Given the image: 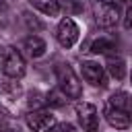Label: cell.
Here are the masks:
<instances>
[{
    "label": "cell",
    "instance_id": "cell-8",
    "mask_svg": "<svg viewBox=\"0 0 132 132\" xmlns=\"http://www.w3.org/2000/svg\"><path fill=\"white\" fill-rule=\"evenodd\" d=\"M105 120L109 122V126H113L118 130H126L130 126V122H132L128 111H124V109H120V107H116L111 103L105 107Z\"/></svg>",
    "mask_w": 132,
    "mask_h": 132
},
{
    "label": "cell",
    "instance_id": "cell-6",
    "mask_svg": "<svg viewBox=\"0 0 132 132\" xmlns=\"http://www.w3.org/2000/svg\"><path fill=\"white\" fill-rule=\"evenodd\" d=\"M27 124L33 132H50L54 126H56V116L52 111H31L27 116Z\"/></svg>",
    "mask_w": 132,
    "mask_h": 132
},
{
    "label": "cell",
    "instance_id": "cell-7",
    "mask_svg": "<svg viewBox=\"0 0 132 132\" xmlns=\"http://www.w3.org/2000/svg\"><path fill=\"white\" fill-rule=\"evenodd\" d=\"M80 70H82V76H85L87 82H91L95 87H105V70H103L101 64H97V62H82Z\"/></svg>",
    "mask_w": 132,
    "mask_h": 132
},
{
    "label": "cell",
    "instance_id": "cell-16",
    "mask_svg": "<svg viewBox=\"0 0 132 132\" xmlns=\"http://www.w3.org/2000/svg\"><path fill=\"white\" fill-rule=\"evenodd\" d=\"M124 27H126V29H132V8H128V12H126V21H124Z\"/></svg>",
    "mask_w": 132,
    "mask_h": 132
},
{
    "label": "cell",
    "instance_id": "cell-9",
    "mask_svg": "<svg viewBox=\"0 0 132 132\" xmlns=\"http://www.w3.org/2000/svg\"><path fill=\"white\" fill-rule=\"evenodd\" d=\"M25 50L29 52V56L31 58H39V56H43L45 54V41L41 39V37H37V35H33V37H27L25 39Z\"/></svg>",
    "mask_w": 132,
    "mask_h": 132
},
{
    "label": "cell",
    "instance_id": "cell-17",
    "mask_svg": "<svg viewBox=\"0 0 132 132\" xmlns=\"http://www.w3.org/2000/svg\"><path fill=\"white\" fill-rule=\"evenodd\" d=\"M122 2H124L126 6H130V8H132V0H122Z\"/></svg>",
    "mask_w": 132,
    "mask_h": 132
},
{
    "label": "cell",
    "instance_id": "cell-12",
    "mask_svg": "<svg viewBox=\"0 0 132 132\" xmlns=\"http://www.w3.org/2000/svg\"><path fill=\"white\" fill-rule=\"evenodd\" d=\"M111 105H116V107H120V109H124V111H132V99L126 95V93H116V95H111V101H109Z\"/></svg>",
    "mask_w": 132,
    "mask_h": 132
},
{
    "label": "cell",
    "instance_id": "cell-3",
    "mask_svg": "<svg viewBox=\"0 0 132 132\" xmlns=\"http://www.w3.org/2000/svg\"><path fill=\"white\" fill-rule=\"evenodd\" d=\"M2 72L10 78H21L25 74V60L14 47H6L2 54Z\"/></svg>",
    "mask_w": 132,
    "mask_h": 132
},
{
    "label": "cell",
    "instance_id": "cell-10",
    "mask_svg": "<svg viewBox=\"0 0 132 132\" xmlns=\"http://www.w3.org/2000/svg\"><path fill=\"white\" fill-rule=\"evenodd\" d=\"M107 70H109V74H111L116 80H122L124 74H126V64H124L122 58L109 56V58H107Z\"/></svg>",
    "mask_w": 132,
    "mask_h": 132
},
{
    "label": "cell",
    "instance_id": "cell-4",
    "mask_svg": "<svg viewBox=\"0 0 132 132\" xmlns=\"http://www.w3.org/2000/svg\"><path fill=\"white\" fill-rule=\"evenodd\" d=\"M76 116H78V122H80L85 132H97L99 130V116H97V107L93 103H87V101L78 103Z\"/></svg>",
    "mask_w": 132,
    "mask_h": 132
},
{
    "label": "cell",
    "instance_id": "cell-13",
    "mask_svg": "<svg viewBox=\"0 0 132 132\" xmlns=\"http://www.w3.org/2000/svg\"><path fill=\"white\" fill-rule=\"evenodd\" d=\"M111 50H113V43L109 39H105V37L95 39L93 45H91V52H95V54H109Z\"/></svg>",
    "mask_w": 132,
    "mask_h": 132
},
{
    "label": "cell",
    "instance_id": "cell-14",
    "mask_svg": "<svg viewBox=\"0 0 132 132\" xmlns=\"http://www.w3.org/2000/svg\"><path fill=\"white\" fill-rule=\"evenodd\" d=\"M50 132H76V128L72 124H68V122H62V124H56Z\"/></svg>",
    "mask_w": 132,
    "mask_h": 132
},
{
    "label": "cell",
    "instance_id": "cell-5",
    "mask_svg": "<svg viewBox=\"0 0 132 132\" xmlns=\"http://www.w3.org/2000/svg\"><path fill=\"white\" fill-rule=\"evenodd\" d=\"M56 39L62 47H72L78 39V27L72 19H62L60 25H58V31H56Z\"/></svg>",
    "mask_w": 132,
    "mask_h": 132
},
{
    "label": "cell",
    "instance_id": "cell-2",
    "mask_svg": "<svg viewBox=\"0 0 132 132\" xmlns=\"http://www.w3.org/2000/svg\"><path fill=\"white\" fill-rule=\"evenodd\" d=\"M93 14H95V23L103 29H109L118 23L120 19V10L113 2L109 0H97L95 6H93Z\"/></svg>",
    "mask_w": 132,
    "mask_h": 132
},
{
    "label": "cell",
    "instance_id": "cell-15",
    "mask_svg": "<svg viewBox=\"0 0 132 132\" xmlns=\"http://www.w3.org/2000/svg\"><path fill=\"white\" fill-rule=\"evenodd\" d=\"M47 103H52V105H62V103H66V99H62L58 91H52V93L47 95Z\"/></svg>",
    "mask_w": 132,
    "mask_h": 132
},
{
    "label": "cell",
    "instance_id": "cell-11",
    "mask_svg": "<svg viewBox=\"0 0 132 132\" xmlns=\"http://www.w3.org/2000/svg\"><path fill=\"white\" fill-rule=\"evenodd\" d=\"M37 10H41L43 14H50V16H56L60 12V4L58 0H29Z\"/></svg>",
    "mask_w": 132,
    "mask_h": 132
},
{
    "label": "cell",
    "instance_id": "cell-18",
    "mask_svg": "<svg viewBox=\"0 0 132 132\" xmlns=\"http://www.w3.org/2000/svg\"><path fill=\"white\" fill-rule=\"evenodd\" d=\"M130 80H132V72H130Z\"/></svg>",
    "mask_w": 132,
    "mask_h": 132
},
{
    "label": "cell",
    "instance_id": "cell-1",
    "mask_svg": "<svg viewBox=\"0 0 132 132\" xmlns=\"http://www.w3.org/2000/svg\"><path fill=\"white\" fill-rule=\"evenodd\" d=\"M56 78H58V85H60V91L70 97V99H78L82 95V89H80V82L74 74V70L68 66V64H58L56 66Z\"/></svg>",
    "mask_w": 132,
    "mask_h": 132
}]
</instances>
